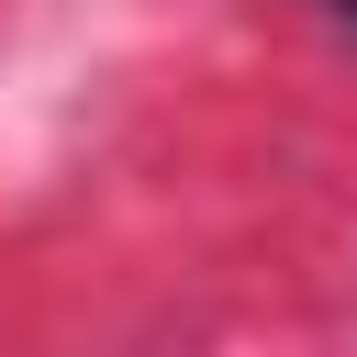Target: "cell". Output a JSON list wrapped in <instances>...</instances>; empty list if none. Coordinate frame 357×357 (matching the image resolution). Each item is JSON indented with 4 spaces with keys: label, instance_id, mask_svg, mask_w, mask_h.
I'll use <instances>...</instances> for the list:
<instances>
[{
    "label": "cell",
    "instance_id": "1",
    "mask_svg": "<svg viewBox=\"0 0 357 357\" xmlns=\"http://www.w3.org/2000/svg\"><path fill=\"white\" fill-rule=\"evenodd\" d=\"M324 11H335V22H346V33H357V0H324Z\"/></svg>",
    "mask_w": 357,
    "mask_h": 357
}]
</instances>
